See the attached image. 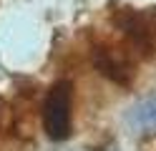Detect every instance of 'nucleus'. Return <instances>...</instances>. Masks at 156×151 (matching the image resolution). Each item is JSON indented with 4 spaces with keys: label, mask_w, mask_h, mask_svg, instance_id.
<instances>
[{
    "label": "nucleus",
    "mask_w": 156,
    "mask_h": 151,
    "mask_svg": "<svg viewBox=\"0 0 156 151\" xmlns=\"http://www.w3.org/2000/svg\"><path fill=\"white\" fill-rule=\"evenodd\" d=\"M43 128L53 141H63L71 136L73 124V83L71 81H58L51 86L48 96L43 101Z\"/></svg>",
    "instance_id": "obj_1"
}]
</instances>
